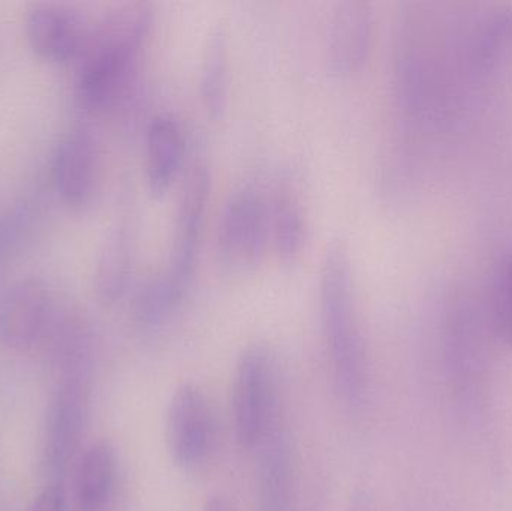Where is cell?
<instances>
[{"instance_id": "cell-1", "label": "cell", "mask_w": 512, "mask_h": 511, "mask_svg": "<svg viewBox=\"0 0 512 511\" xmlns=\"http://www.w3.org/2000/svg\"><path fill=\"white\" fill-rule=\"evenodd\" d=\"M319 312L337 395L346 410L358 416L369 402V356L358 311L354 267L343 242H331L322 257Z\"/></svg>"}, {"instance_id": "cell-2", "label": "cell", "mask_w": 512, "mask_h": 511, "mask_svg": "<svg viewBox=\"0 0 512 511\" xmlns=\"http://www.w3.org/2000/svg\"><path fill=\"white\" fill-rule=\"evenodd\" d=\"M210 192L209 167L201 161L192 162L180 185L167 261L156 275L144 282L132 305V320L144 332H152L167 323L191 288Z\"/></svg>"}, {"instance_id": "cell-3", "label": "cell", "mask_w": 512, "mask_h": 511, "mask_svg": "<svg viewBox=\"0 0 512 511\" xmlns=\"http://www.w3.org/2000/svg\"><path fill=\"white\" fill-rule=\"evenodd\" d=\"M152 23V9L134 5L111 12L90 29L86 47L78 57V95L87 107H110L122 96Z\"/></svg>"}, {"instance_id": "cell-4", "label": "cell", "mask_w": 512, "mask_h": 511, "mask_svg": "<svg viewBox=\"0 0 512 511\" xmlns=\"http://www.w3.org/2000/svg\"><path fill=\"white\" fill-rule=\"evenodd\" d=\"M277 360L268 345H248L234 369L231 419L242 449L256 450L279 422Z\"/></svg>"}, {"instance_id": "cell-5", "label": "cell", "mask_w": 512, "mask_h": 511, "mask_svg": "<svg viewBox=\"0 0 512 511\" xmlns=\"http://www.w3.org/2000/svg\"><path fill=\"white\" fill-rule=\"evenodd\" d=\"M270 237L268 201L255 185L231 192L219 215L218 252L233 269H251L264 257Z\"/></svg>"}, {"instance_id": "cell-6", "label": "cell", "mask_w": 512, "mask_h": 511, "mask_svg": "<svg viewBox=\"0 0 512 511\" xmlns=\"http://www.w3.org/2000/svg\"><path fill=\"white\" fill-rule=\"evenodd\" d=\"M216 440L215 413L204 390L183 383L168 402L165 441L177 467L192 471L206 464Z\"/></svg>"}, {"instance_id": "cell-7", "label": "cell", "mask_w": 512, "mask_h": 511, "mask_svg": "<svg viewBox=\"0 0 512 511\" xmlns=\"http://www.w3.org/2000/svg\"><path fill=\"white\" fill-rule=\"evenodd\" d=\"M89 369L66 371L56 390L44 438V464L51 474H62L74 458L89 410Z\"/></svg>"}, {"instance_id": "cell-8", "label": "cell", "mask_w": 512, "mask_h": 511, "mask_svg": "<svg viewBox=\"0 0 512 511\" xmlns=\"http://www.w3.org/2000/svg\"><path fill=\"white\" fill-rule=\"evenodd\" d=\"M54 303L42 279L14 282L0 299V339L12 350L33 347L50 330Z\"/></svg>"}, {"instance_id": "cell-9", "label": "cell", "mask_w": 512, "mask_h": 511, "mask_svg": "<svg viewBox=\"0 0 512 511\" xmlns=\"http://www.w3.org/2000/svg\"><path fill=\"white\" fill-rule=\"evenodd\" d=\"M484 324L471 300L456 294L448 300L445 345L454 386L471 395L478 389L484 366Z\"/></svg>"}, {"instance_id": "cell-10", "label": "cell", "mask_w": 512, "mask_h": 511, "mask_svg": "<svg viewBox=\"0 0 512 511\" xmlns=\"http://www.w3.org/2000/svg\"><path fill=\"white\" fill-rule=\"evenodd\" d=\"M90 29L84 15L65 3H35L27 11L26 32L33 50L54 62L78 59Z\"/></svg>"}, {"instance_id": "cell-11", "label": "cell", "mask_w": 512, "mask_h": 511, "mask_svg": "<svg viewBox=\"0 0 512 511\" xmlns=\"http://www.w3.org/2000/svg\"><path fill=\"white\" fill-rule=\"evenodd\" d=\"M373 29L375 18L370 3L364 0L337 3L325 33V56L331 71L339 75L360 71L372 51Z\"/></svg>"}, {"instance_id": "cell-12", "label": "cell", "mask_w": 512, "mask_h": 511, "mask_svg": "<svg viewBox=\"0 0 512 511\" xmlns=\"http://www.w3.org/2000/svg\"><path fill=\"white\" fill-rule=\"evenodd\" d=\"M53 177L57 192L69 206L83 207L92 200L101 180V150L89 129H72L60 141Z\"/></svg>"}, {"instance_id": "cell-13", "label": "cell", "mask_w": 512, "mask_h": 511, "mask_svg": "<svg viewBox=\"0 0 512 511\" xmlns=\"http://www.w3.org/2000/svg\"><path fill=\"white\" fill-rule=\"evenodd\" d=\"M256 452L255 511H294V449L280 422L268 432Z\"/></svg>"}, {"instance_id": "cell-14", "label": "cell", "mask_w": 512, "mask_h": 511, "mask_svg": "<svg viewBox=\"0 0 512 511\" xmlns=\"http://www.w3.org/2000/svg\"><path fill=\"white\" fill-rule=\"evenodd\" d=\"M186 153L182 122L170 111L150 117L144 134V173L153 192H164L179 177Z\"/></svg>"}, {"instance_id": "cell-15", "label": "cell", "mask_w": 512, "mask_h": 511, "mask_svg": "<svg viewBox=\"0 0 512 511\" xmlns=\"http://www.w3.org/2000/svg\"><path fill=\"white\" fill-rule=\"evenodd\" d=\"M134 254V224L129 218L119 219L108 230L96 260L95 290L104 302H116L128 290Z\"/></svg>"}, {"instance_id": "cell-16", "label": "cell", "mask_w": 512, "mask_h": 511, "mask_svg": "<svg viewBox=\"0 0 512 511\" xmlns=\"http://www.w3.org/2000/svg\"><path fill=\"white\" fill-rule=\"evenodd\" d=\"M270 236L282 260L294 261L306 248L309 221L298 192L291 185L277 186L268 204Z\"/></svg>"}, {"instance_id": "cell-17", "label": "cell", "mask_w": 512, "mask_h": 511, "mask_svg": "<svg viewBox=\"0 0 512 511\" xmlns=\"http://www.w3.org/2000/svg\"><path fill=\"white\" fill-rule=\"evenodd\" d=\"M198 83L207 110L221 114L230 92V32L225 23L215 24L204 39Z\"/></svg>"}, {"instance_id": "cell-18", "label": "cell", "mask_w": 512, "mask_h": 511, "mask_svg": "<svg viewBox=\"0 0 512 511\" xmlns=\"http://www.w3.org/2000/svg\"><path fill=\"white\" fill-rule=\"evenodd\" d=\"M117 456L107 441H98L84 452L77 477V501L81 511H104L113 497Z\"/></svg>"}, {"instance_id": "cell-19", "label": "cell", "mask_w": 512, "mask_h": 511, "mask_svg": "<svg viewBox=\"0 0 512 511\" xmlns=\"http://www.w3.org/2000/svg\"><path fill=\"white\" fill-rule=\"evenodd\" d=\"M469 44V69L477 75L495 72L512 57V8L486 15L474 30Z\"/></svg>"}, {"instance_id": "cell-20", "label": "cell", "mask_w": 512, "mask_h": 511, "mask_svg": "<svg viewBox=\"0 0 512 511\" xmlns=\"http://www.w3.org/2000/svg\"><path fill=\"white\" fill-rule=\"evenodd\" d=\"M487 320L493 336L512 350V251L496 270Z\"/></svg>"}, {"instance_id": "cell-21", "label": "cell", "mask_w": 512, "mask_h": 511, "mask_svg": "<svg viewBox=\"0 0 512 511\" xmlns=\"http://www.w3.org/2000/svg\"><path fill=\"white\" fill-rule=\"evenodd\" d=\"M27 511H68V497L62 485H50L39 492Z\"/></svg>"}, {"instance_id": "cell-22", "label": "cell", "mask_w": 512, "mask_h": 511, "mask_svg": "<svg viewBox=\"0 0 512 511\" xmlns=\"http://www.w3.org/2000/svg\"><path fill=\"white\" fill-rule=\"evenodd\" d=\"M348 511H375V504L366 489H355L349 500Z\"/></svg>"}, {"instance_id": "cell-23", "label": "cell", "mask_w": 512, "mask_h": 511, "mask_svg": "<svg viewBox=\"0 0 512 511\" xmlns=\"http://www.w3.org/2000/svg\"><path fill=\"white\" fill-rule=\"evenodd\" d=\"M201 511H233V507L227 498L222 495H213L206 501Z\"/></svg>"}]
</instances>
